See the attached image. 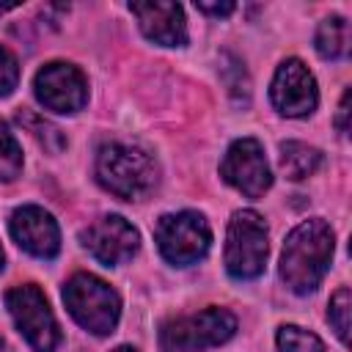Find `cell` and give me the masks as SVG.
Returning a JSON list of instances; mask_svg holds the SVG:
<instances>
[{
  "instance_id": "cell-1",
  "label": "cell",
  "mask_w": 352,
  "mask_h": 352,
  "mask_svg": "<svg viewBox=\"0 0 352 352\" xmlns=\"http://www.w3.org/2000/svg\"><path fill=\"white\" fill-rule=\"evenodd\" d=\"M336 250V234L327 220L322 217H308L297 223L283 242L280 250V280L286 283L289 292L294 294H311L319 289L322 278L330 270Z\"/></svg>"
},
{
  "instance_id": "cell-2",
  "label": "cell",
  "mask_w": 352,
  "mask_h": 352,
  "mask_svg": "<svg viewBox=\"0 0 352 352\" xmlns=\"http://www.w3.org/2000/svg\"><path fill=\"white\" fill-rule=\"evenodd\" d=\"M96 182L121 201H143L160 184V165L138 143L107 140L96 148L94 160Z\"/></svg>"
},
{
  "instance_id": "cell-3",
  "label": "cell",
  "mask_w": 352,
  "mask_h": 352,
  "mask_svg": "<svg viewBox=\"0 0 352 352\" xmlns=\"http://www.w3.org/2000/svg\"><path fill=\"white\" fill-rule=\"evenodd\" d=\"M236 333V316L223 305H209L198 314L173 316L160 324V352H206Z\"/></svg>"
},
{
  "instance_id": "cell-4",
  "label": "cell",
  "mask_w": 352,
  "mask_h": 352,
  "mask_svg": "<svg viewBox=\"0 0 352 352\" xmlns=\"http://www.w3.org/2000/svg\"><path fill=\"white\" fill-rule=\"evenodd\" d=\"M63 305L69 316L94 336H110L121 319L118 292L94 272H74L63 283Z\"/></svg>"
},
{
  "instance_id": "cell-5",
  "label": "cell",
  "mask_w": 352,
  "mask_h": 352,
  "mask_svg": "<svg viewBox=\"0 0 352 352\" xmlns=\"http://www.w3.org/2000/svg\"><path fill=\"white\" fill-rule=\"evenodd\" d=\"M270 231L256 209H236L226 228L223 264L234 280H256L267 267Z\"/></svg>"
},
{
  "instance_id": "cell-6",
  "label": "cell",
  "mask_w": 352,
  "mask_h": 352,
  "mask_svg": "<svg viewBox=\"0 0 352 352\" xmlns=\"http://www.w3.org/2000/svg\"><path fill=\"white\" fill-rule=\"evenodd\" d=\"M154 242L160 256L173 267L198 264L212 248L209 220L195 209L168 212L154 226Z\"/></svg>"
},
{
  "instance_id": "cell-7",
  "label": "cell",
  "mask_w": 352,
  "mask_h": 352,
  "mask_svg": "<svg viewBox=\"0 0 352 352\" xmlns=\"http://www.w3.org/2000/svg\"><path fill=\"white\" fill-rule=\"evenodd\" d=\"M6 308L14 319L22 338L36 352H52L60 344V327L58 319L44 297V292L36 283H19L6 292Z\"/></svg>"
},
{
  "instance_id": "cell-8",
  "label": "cell",
  "mask_w": 352,
  "mask_h": 352,
  "mask_svg": "<svg viewBox=\"0 0 352 352\" xmlns=\"http://www.w3.org/2000/svg\"><path fill=\"white\" fill-rule=\"evenodd\" d=\"M33 94L52 113H80L88 104V77L69 60H50L33 77Z\"/></svg>"
},
{
  "instance_id": "cell-9",
  "label": "cell",
  "mask_w": 352,
  "mask_h": 352,
  "mask_svg": "<svg viewBox=\"0 0 352 352\" xmlns=\"http://www.w3.org/2000/svg\"><path fill=\"white\" fill-rule=\"evenodd\" d=\"M220 176L245 198H261L272 187V170L264 157V146L256 138H239L226 148Z\"/></svg>"
},
{
  "instance_id": "cell-10",
  "label": "cell",
  "mask_w": 352,
  "mask_h": 352,
  "mask_svg": "<svg viewBox=\"0 0 352 352\" xmlns=\"http://www.w3.org/2000/svg\"><path fill=\"white\" fill-rule=\"evenodd\" d=\"M80 242L99 264L118 267L140 250V231L121 214H102L80 231Z\"/></svg>"
},
{
  "instance_id": "cell-11",
  "label": "cell",
  "mask_w": 352,
  "mask_h": 352,
  "mask_svg": "<svg viewBox=\"0 0 352 352\" xmlns=\"http://www.w3.org/2000/svg\"><path fill=\"white\" fill-rule=\"evenodd\" d=\"M272 107L286 118H305L319 104L316 77L300 58H286L272 74L270 82Z\"/></svg>"
},
{
  "instance_id": "cell-12",
  "label": "cell",
  "mask_w": 352,
  "mask_h": 352,
  "mask_svg": "<svg viewBox=\"0 0 352 352\" xmlns=\"http://www.w3.org/2000/svg\"><path fill=\"white\" fill-rule=\"evenodd\" d=\"M8 231H11V239L25 253H30L36 258L50 261V258H55L60 253V228H58V220L44 206H36V204L16 206L11 212Z\"/></svg>"
},
{
  "instance_id": "cell-13",
  "label": "cell",
  "mask_w": 352,
  "mask_h": 352,
  "mask_svg": "<svg viewBox=\"0 0 352 352\" xmlns=\"http://www.w3.org/2000/svg\"><path fill=\"white\" fill-rule=\"evenodd\" d=\"M129 11L135 14L140 33L160 44V47H184L187 44V16L179 3L165 0H146V3H129Z\"/></svg>"
},
{
  "instance_id": "cell-14",
  "label": "cell",
  "mask_w": 352,
  "mask_h": 352,
  "mask_svg": "<svg viewBox=\"0 0 352 352\" xmlns=\"http://www.w3.org/2000/svg\"><path fill=\"white\" fill-rule=\"evenodd\" d=\"M322 162H324V157L316 146H308L300 140L280 143V170L292 182H302V179L314 176L322 168Z\"/></svg>"
},
{
  "instance_id": "cell-15",
  "label": "cell",
  "mask_w": 352,
  "mask_h": 352,
  "mask_svg": "<svg viewBox=\"0 0 352 352\" xmlns=\"http://www.w3.org/2000/svg\"><path fill=\"white\" fill-rule=\"evenodd\" d=\"M314 47L319 52V58L324 60H341L349 52V22L338 14L324 16L316 28L314 36Z\"/></svg>"
},
{
  "instance_id": "cell-16",
  "label": "cell",
  "mask_w": 352,
  "mask_h": 352,
  "mask_svg": "<svg viewBox=\"0 0 352 352\" xmlns=\"http://www.w3.org/2000/svg\"><path fill=\"white\" fill-rule=\"evenodd\" d=\"M22 165H25L22 146L11 132V126L0 118V182H14L22 173Z\"/></svg>"
},
{
  "instance_id": "cell-17",
  "label": "cell",
  "mask_w": 352,
  "mask_h": 352,
  "mask_svg": "<svg viewBox=\"0 0 352 352\" xmlns=\"http://www.w3.org/2000/svg\"><path fill=\"white\" fill-rule=\"evenodd\" d=\"M275 344L278 352H324L322 338L297 324H280L275 333Z\"/></svg>"
},
{
  "instance_id": "cell-18",
  "label": "cell",
  "mask_w": 352,
  "mask_h": 352,
  "mask_svg": "<svg viewBox=\"0 0 352 352\" xmlns=\"http://www.w3.org/2000/svg\"><path fill=\"white\" fill-rule=\"evenodd\" d=\"M349 314H352V294L346 286H341V289H336V294L330 297V305H327V322L336 330L341 344L349 341Z\"/></svg>"
},
{
  "instance_id": "cell-19",
  "label": "cell",
  "mask_w": 352,
  "mask_h": 352,
  "mask_svg": "<svg viewBox=\"0 0 352 352\" xmlns=\"http://www.w3.org/2000/svg\"><path fill=\"white\" fill-rule=\"evenodd\" d=\"M19 82V63H16V55L0 44V99L14 94Z\"/></svg>"
},
{
  "instance_id": "cell-20",
  "label": "cell",
  "mask_w": 352,
  "mask_h": 352,
  "mask_svg": "<svg viewBox=\"0 0 352 352\" xmlns=\"http://www.w3.org/2000/svg\"><path fill=\"white\" fill-rule=\"evenodd\" d=\"M195 8L204 14H212V16H228L236 6L234 3H195Z\"/></svg>"
},
{
  "instance_id": "cell-21",
  "label": "cell",
  "mask_w": 352,
  "mask_h": 352,
  "mask_svg": "<svg viewBox=\"0 0 352 352\" xmlns=\"http://www.w3.org/2000/svg\"><path fill=\"white\" fill-rule=\"evenodd\" d=\"M349 88L344 91V96H341V104H338V118H336V126H338V132L341 135H346L349 132Z\"/></svg>"
},
{
  "instance_id": "cell-22",
  "label": "cell",
  "mask_w": 352,
  "mask_h": 352,
  "mask_svg": "<svg viewBox=\"0 0 352 352\" xmlns=\"http://www.w3.org/2000/svg\"><path fill=\"white\" fill-rule=\"evenodd\" d=\"M110 352H138V349L129 346V344H121V346H116V349H110Z\"/></svg>"
},
{
  "instance_id": "cell-23",
  "label": "cell",
  "mask_w": 352,
  "mask_h": 352,
  "mask_svg": "<svg viewBox=\"0 0 352 352\" xmlns=\"http://www.w3.org/2000/svg\"><path fill=\"white\" fill-rule=\"evenodd\" d=\"M0 352H14V349H11V344H8L3 336H0Z\"/></svg>"
},
{
  "instance_id": "cell-24",
  "label": "cell",
  "mask_w": 352,
  "mask_h": 352,
  "mask_svg": "<svg viewBox=\"0 0 352 352\" xmlns=\"http://www.w3.org/2000/svg\"><path fill=\"white\" fill-rule=\"evenodd\" d=\"M11 8H16V3H0V14H6V11H11Z\"/></svg>"
},
{
  "instance_id": "cell-25",
  "label": "cell",
  "mask_w": 352,
  "mask_h": 352,
  "mask_svg": "<svg viewBox=\"0 0 352 352\" xmlns=\"http://www.w3.org/2000/svg\"><path fill=\"white\" fill-rule=\"evenodd\" d=\"M3 267H6V253H3V248H0V272H3Z\"/></svg>"
}]
</instances>
